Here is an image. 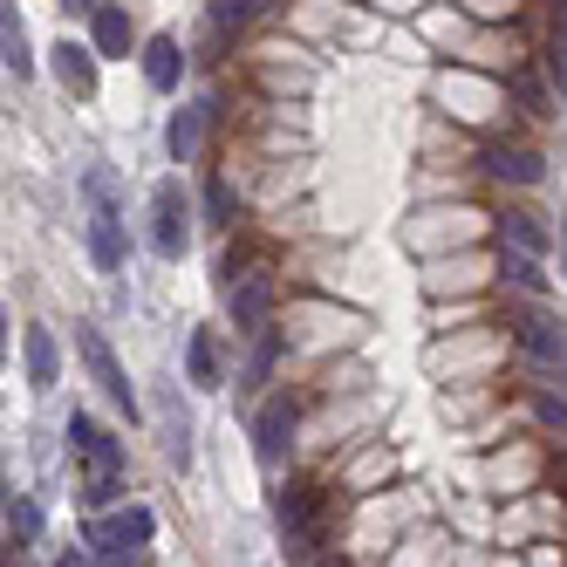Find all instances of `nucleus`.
<instances>
[{"mask_svg": "<svg viewBox=\"0 0 567 567\" xmlns=\"http://www.w3.org/2000/svg\"><path fill=\"white\" fill-rule=\"evenodd\" d=\"M144 75H151V90H178V75H185L178 42H151L144 49Z\"/></svg>", "mask_w": 567, "mask_h": 567, "instance_id": "obj_8", "label": "nucleus"}, {"mask_svg": "<svg viewBox=\"0 0 567 567\" xmlns=\"http://www.w3.org/2000/svg\"><path fill=\"white\" fill-rule=\"evenodd\" d=\"M8 534L14 540H34V534H42V513H34L28 499H8Z\"/></svg>", "mask_w": 567, "mask_h": 567, "instance_id": "obj_18", "label": "nucleus"}, {"mask_svg": "<svg viewBox=\"0 0 567 567\" xmlns=\"http://www.w3.org/2000/svg\"><path fill=\"white\" fill-rule=\"evenodd\" d=\"M499 247H519V254L540 260V254H547V233L534 226V213H506V219H499Z\"/></svg>", "mask_w": 567, "mask_h": 567, "instance_id": "obj_10", "label": "nucleus"}, {"mask_svg": "<svg viewBox=\"0 0 567 567\" xmlns=\"http://www.w3.org/2000/svg\"><path fill=\"white\" fill-rule=\"evenodd\" d=\"M75 349H83V362H90V377H96V390L116 403L124 417H137V396H131V377L116 370V355H110V342H103V329H75Z\"/></svg>", "mask_w": 567, "mask_h": 567, "instance_id": "obj_4", "label": "nucleus"}, {"mask_svg": "<svg viewBox=\"0 0 567 567\" xmlns=\"http://www.w3.org/2000/svg\"><path fill=\"white\" fill-rule=\"evenodd\" d=\"M0 49H8V69H14V75H28V69H34V62H28V42H21V21H14V8L0 14Z\"/></svg>", "mask_w": 567, "mask_h": 567, "instance_id": "obj_17", "label": "nucleus"}, {"mask_svg": "<svg viewBox=\"0 0 567 567\" xmlns=\"http://www.w3.org/2000/svg\"><path fill=\"white\" fill-rule=\"evenodd\" d=\"M288 437H295V403H288V396H274L267 411H260V458H267V465H280Z\"/></svg>", "mask_w": 567, "mask_h": 567, "instance_id": "obj_7", "label": "nucleus"}, {"mask_svg": "<svg viewBox=\"0 0 567 567\" xmlns=\"http://www.w3.org/2000/svg\"><path fill=\"white\" fill-rule=\"evenodd\" d=\"M165 144H172V157H192V144H198V116H172Z\"/></svg>", "mask_w": 567, "mask_h": 567, "instance_id": "obj_19", "label": "nucleus"}, {"mask_svg": "<svg viewBox=\"0 0 567 567\" xmlns=\"http://www.w3.org/2000/svg\"><path fill=\"white\" fill-rule=\"evenodd\" d=\"M69 444H75V458H83V499H90V506L124 499V444L103 437V424L83 417V411L69 417Z\"/></svg>", "mask_w": 567, "mask_h": 567, "instance_id": "obj_1", "label": "nucleus"}, {"mask_svg": "<svg viewBox=\"0 0 567 567\" xmlns=\"http://www.w3.org/2000/svg\"><path fill=\"white\" fill-rule=\"evenodd\" d=\"M55 69H62V83H69L75 96H90V90H96V69H90V49H75V42H62V49H55Z\"/></svg>", "mask_w": 567, "mask_h": 567, "instance_id": "obj_12", "label": "nucleus"}, {"mask_svg": "<svg viewBox=\"0 0 567 567\" xmlns=\"http://www.w3.org/2000/svg\"><path fill=\"white\" fill-rule=\"evenodd\" d=\"M485 172H493L499 185L513 178V185H540V157L534 151H493V157H485Z\"/></svg>", "mask_w": 567, "mask_h": 567, "instance_id": "obj_9", "label": "nucleus"}, {"mask_svg": "<svg viewBox=\"0 0 567 567\" xmlns=\"http://www.w3.org/2000/svg\"><path fill=\"white\" fill-rule=\"evenodd\" d=\"M28 377H34V390L55 383V336L49 329H28Z\"/></svg>", "mask_w": 567, "mask_h": 567, "instance_id": "obj_13", "label": "nucleus"}, {"mask_svg": "<svg viewBox=\"0 0 567 567\" xmlns=\"http://www.w3.org/2000/svg\"><path fill=\"white\" fill-rule=\"evenodd\" d=\"M83 192H90V254H96L103 274H116L124 267V226H116V206H110V178L90 172Z\"/></svg>", "mask_w": 567, "mask_h": 567, "instance_id": "obj_2", "label": "nucleus"}, {"mask_svg": "<svg viewBox=\"0 0 567 567\" xmlns=\"http://www.w3.org/2000/svg\"><path fill=\"white\" fill-rule=\"evenodd\" d=\"M206 213H213L219 226H233V185H226V178H213V185H206Z\"/></svg>", "mask_w": 567, "mask_h": 567, "instance_id": "obj_20", "label": "nucleus"}, {"mask_svg": "<svg viewBox=\"0 0 567 567\" xmlns=\"http://www.w3.org/2000/svg\"><path fill=\"white\" fill-rule=\"evenodd\" d=\"M267 8H274V0H213V28L219 34H239L247 21H260Z\"/></svg>", "mask_w": 567, "mask_h": 567, "instance_id": "obj_14", "label": "nucleus"}, {"mask_svg": "<svg viewBox=\"0 0 567 567\" xmlns=\"http://www.w3.org/2000/svg\"><path fill=\"white\" fill-rule=\"evenodd\" d=\"M185 219H192V213H185V192L165 178V185L151 192V247L165 254V260H178V254H185V239H192V226H185Z\"/></svg>", "mask_w": 567, "mask_h": 567, "instance_id": "obj_5", "label": "nucleus"}, {"mask_svg": "<svg viewBox=\"0 0 567 567\" xmlns=\"http://www.w3.org/2000/svg\"><path fill=\"white\" fill-rule=\"evenodd\" d=\"M513 329H519V342L534 349V355H547V362H567V321H554V315H534V308H526V315L513 321Z\"/></svg>", "mask_w": 567, "mask_h": 567, "instance_id": "obj_6", "label": "nucleus"}, {"mask_svg": "<svg viewBox=\"0 0 567 567\" xmlns=\"http://www.w3.org/2000/svg\"><path fill=\"white\" fill-rule=\"evenodd\" d=\"M499 267L519 280V288H547V274H540V260L534 254H519V247H499Z\"/></svg>", "mask_w": 567, "mask_h": 567, "instance_id": "obj_16", "label": "nucleus"}, {"mask_svg": "<svg viewBox=\"0 0 567 567\" xmlns=\"http://www.w3.org/2000/svg\"><path fill=\"white\" fill-rule=\"evenodd\" d=\"M540 417H547V424H560V431H567V411H560V403H554V396H540Z\"/></svg>", "mask_w": 567, "mask_h": 567, "instance_id": "obj_21", "label": "nucleus"}, {"mask_svg": "<svg viewBox=\"0 0 567 567\" xmlns=\"http://www.w3.org/2000/svg\"><path fill=\"white\" fill-rule=\"evenodd\" d=\"M226 308H233V329H267V308H274V280L260 267H226Z\"/></svg>", "mask_w": 567, "mask_h": 567, "instance_id": "obj_3", "label": "nucleus"}, {"mask_svg": "<svg viewBox=\"0 0 567 567\" xmlns=\"http://www.w3.org/2000/svg\"><path fill=\"white\" fill-rule=\"evenodd\" d=\"M55 567H90V560H83V554H62V560H55Z\"/></svg>", "mask_w": 567, "mask_h": 567, "instance_id": "obj_22", "label": "nucleus"}, {"mask_svg": "<svg viewBox=\"0 0 567 567\" xmlns=\"http://www.w3.org/2000/svg\"><path fill=\"white\" fill-rule=\"evenodd\" d=\"M192 383H198V390L219 383V355H213V336H206V329L192 336Z\"/></svg>", "mask_w": 567, "mask_h": 567, "instance_id": "obj_15", "label": "nucleus"}, {"mask_svg": "<svg viewBox=\"0 0 567 567\" xmlns=\"http://www.w3.org/2000/svg\"><path fill=\"white\" fill-rule=\"evenodd\" d=\"M96 55H131V21H124V8H96Z\"/></svg>", "mask_w": 567, "mask_h": 567, "instance_id": "obj_11", "label": "nucleus"}]
</instances>
